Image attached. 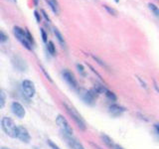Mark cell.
Masks as SVG:
<instances>
[{"label": "cell", "instance_id": "1", "mask_svg": "<svg viewBox=\"0 0 159 149\" xmlns=\"http://www.w3.org/2000/svg\"><path fill=\"white\" fill-rule=\"evenodd\" d=\"M1 125L3 131L7 134L8 136L12 137V138H16L17 137V128L18 126L15 124V122L12 120L11 118H9L7 116H5L2 118L1 120Z\"/></svg>", "mask_w": 159, "mask_h": 149}, {"label": "cell", "instance_id": "2", "mask_svg": "<svg viewBox=\"0 0 159 149\" xmlns=\"http://www.w3.org/2000/svg\"><path fill=\"white\" fill-rule=\"evenodd\" d=\"M64 106H66L67 111L69 112L70 115L72 116V118L75 120V122L77 123V125L79 126V128H80V129H82V130H86V128H87L86 122H84V120L83 119V117L81 116V114H80L74 107L70 106L67 102H65V103H64Z\"/></svg>", "mask_w": 159, "mask_h": 149}, {"label": "cell", "instance_id": "3", "mask_svg": "<svg viewBox=\"0 0 159 149\" xmlns=\"http://www.w3.org/2000/svg\"><path fill=\"white\" fill-rule=\"evenodd\" d=\"M13 32H14L15 37L17 38L18 41L21 43L25 48L28 50L32 49V46H31L32 44L28 41V39L26 37V31H25V30H23L22 28H20L18 26H15L13 28Z\"/></svg>", "mask_w": 159, "mask_h": 149}, {"label": "cell", "instance_id": "4", "mask_svg": "<svg viewBox=\"0 0 159 149\" xmlns=\"http://www.w3.org/2000/svg\"><path fill=\"white\" fill-rule=\"evenodd\" d=\"M56 123L58 124V126L61 129V131L63 134H67V135H73V128L70 125V123L68 120L65 118L63 115L59 114L56 118Z\"/></svg>", "mask_w": 159, "mask_h": 149}, {"label": "cell", "instance_id": "5", "mask_svg": "<svg viewBox=\"0 0 159 149\" xmlns=\"http://www.w3.org/2000/svg\"><path fill=\"white\" fill-rule=\"evenodd\" d=\"M22 89L24 94L27 97H33L35 96V93H36V88H35L34 84L29 81V79H25L22 82Z\"/></svg>", "mask_w": 159, "mask_h": 149}, {"label": "cell", "instance_id": "6", "mask_svg": "<svg viewBox=\"0 0 159 149\" xmlns=\"http://www.w3.org/2000/svg\"><path fill=\"white\" fill-rule=\"evenodd\" d=\"M20 141H22L24 143H29L30 142V134L28 132V130L23 126H18L17 128V137Z\"/></svg>", "mask_w": 159, "mask_h": 149}, {"label": "cell", "instance_id": "7", "mask_svg": "<svg viewBox=\"0 0 159 149\" xmlns=\"http://www.w3.org/2000/svg\"><path fill=\"white\" fill-rule=\"evenodd\" d=\"M63 78L68 83L69 86H71L73 88H78V83H77V79H75L74 74L68 71V70H64L63 71Z\"/></svg>", "mask_w": 159, "mask_h": 149}, {"label": "cell", "instance_id": "8", "mask_svg": "<svg viewBox=\"0 0 159 149\" xmlns=\"http://www.w3.org/2000/svg\"><path fill=\"white\" fill-rule=\"evenodd\" d=\"M11 109H12V112L15 114L16 116H18L19 118H23L26 114V111H25V108L23 107L22 104H20L19 102H14L11 104Z\"/></svg>", "mask_w": 159, "mask_h": 149}, {"label": "cell", "instance_id": "9", "mask_svg": "<svg viewBox=\"0 0 159 149\" xmlns=\"http://www.w3.org/2000/svg\"><path fill=\"white\" fill-rule=\"evenodd\" d=\"M82 97L88 104H91V106H93L96 102V93L93 91H84L82 93Z\"/></svg>", "mask_w": 159, "mask_h": 149}, {"label": "cell", "instance_id": "10", "mask_svg": "<svg viewBox=\"0 0 159 149\" xmlns=\"http://www.w3.org/2000/svg\"><path fill=\"white\" fill-rule=\"evenodd\" d=\"M63 135L66 138L67 142L72 147V149H84V147L82 145V143H80L78 140L73 138V135H67V134H63Z\"/></svg>", "mask_w": 159, "mask_h": 149}, {"label": "cell", "instance_id": "11", "mask_svg": "<svg viewBox=\"0 0 159 149\" xmlns=\"http://www.w3.org/2000/svg\"><path fill=\"white\" fill-rule=\"evenodd\" d=\"M13 64H14V67L16 68L17 70H19V71H26L27 69V65L26 63H25V61L20 57H14L13 59Z\"/></svg>", "mask_w": 159, "mask_h": 149}, {"label": "cell", "instance_id": "12", "mask_svg": "<svg viewBox=\"0 0 159 149\" xmlns=\"http://www.w3.org/2000/svg\"><path fill=\"white\" fill-rule=\"evenodd\" d=\"M108 111L112 116H118V115H121V114L125 111V109L120 106H117V104H112V106H109Z\"/></svg>", "mask_w": 159, "mask_h": 149}, {"label": "cell", "instance_id": "13", "mask_svg": "<svg viewBox=\"0 0 159 149\" xmlns=\"http://www.w3.org/2000/svg\"><path fill=\"white\" fill-rule=\"evenodd\" d=\"M54 34L56 35V38H57L58 41H59V43L61 44V46H63V47L66 46V42H65V39L63 37V35L61 34V32H60L57 28L54 29Z\"/></svg>", "mask_w": 159, "mask_h": 149}, {"label": "cell", "instance_id": "14", "mask_svg": "<svg viewBox=\"0 0 159 149\" xmlns=\"http://www.w3.org/2000/svg\"><path fill=\"white\" fill-rule=\"evenodd\" d=\"M47 49H48V52L52 55V56H54L55 54H56V47H55V45L52 41H49L47 43Z\"/></svg>", "mask_w": 159, "mask_h": 149}, {"label": "cell", "instance_id": "15", "mask_svg": "<svg viewBox=\"0 0 159 149\" xmlns=\"http://www.w3.org/2000/svg\"><path fill=\"white\" fill-rule=\"evenodd\" d=\"M102 139L103 140V142L107 144L108 147H114V144H113V141L111 137H108L107 135H102Z\"/></svg>", "mask_w": 159, "mask_h": 149}, {"label": "cell", "instance_id": "16", "mask_svg": "<svg viewBox=\"0 0 159 149\" xmlns=\"http://www.w3.org/2000/svg\"><path fill=\"white\" fill-rule=\"evenodd\" d=\"M46 2L48 3V5L50 6V8L52 9V11H53L55 14H58V13H59V5L53 3L52 1H50V0H46Z\"/></svg>", "mask_w": 159, "mask_h": 149}, {"label": "cell", "instance_id": "17", "mask_svg": "<svg viewBox=\"0 0 159 149\" xmlns=\"http://www.w3.org/2000/svg\"><path fill=\"white\" fill-rule=\"evenodd\" d=\"M148 7H149V9H150L151 11L154 13V15H155V16H159V9H158V7L156 6L155 4H153V3H148Z\"/></svg>", "mask_w": 159, "mask_h": 149}, {"label": "cell", "instance_id": "18", "mask_svg": "<svg viewBox=\"0 0 159 149\" xmlns=\"http://www.w3.org/2000/svg\"><path fill=\"white\" fill-rule=\"evenodd\" d=\"M104 93H106V96L108 99H111V102H116V97L112 92H109L107 89H104Z\"/></svg>", "mask_w": 159, "mask_h": 149}, {"label": "cell", "instance_id": "19", "mask_svg": "<svg viewBox=\"0 0 159 149\" xmlns=\"http://www.w3.org/2000/svg\"><path fill=\"white\" fill-rule=\"evenodd\" d=\"M8 40V36L3 31L0 30V43H5Z\"/></svg>", "mask_w": 159, "mask_h": 149}, {"label": "cell", "instance_id": "20", "mask_svg": "<svg viewBox=\"0 0 159 149\" xmlns=\"http://www.w3.org/2000/svg\"><path fill=\"white\" fill-rule=\"evenodd\" d=\"M103 7H104V9H106L109 14L113 15V16H116V10H114L113 8L107 6V5H103Z\"/></svg>", "mask_w": 159, "mask_h": 149}, {"label": "cell", "instance_id": "21", "mask_svg": "<svg viewBox=\"0 0 159 149\" xmlns=\"http://www.w3.org/2000/svg\"><path fill=\"white\" fill-rule=\"evenodd\" d=\"M4 104H5V96L3 93H0V109L4 106Z\"/></svg>", "mask_w": 159, "mask_h": 149}, {"label": "cell", "instance_id": "22", "mask_svg": "<svg viewBox=\"0 0 159 149\" xmlns=\"http://www.w3.org/2000/svg\"><path fill=\"white\" fill-rule=\"evenodd\" d=\"M77 69H78V71H79V73L80 74H82L83 76H84V68L83 67V65H81V64H78L77 65Z\"/></svg>", "mask_w": 159, "mask_h": 149}, {"label": "cell", "instance_id": "23", "mask_svg": "<svg viewBox=\"0 0 159 149\" xmlns=\"http://www.w3.org/2000/svg\"><path fill=\"white\" fill-rule=\"evenodd\" d=\"M48 144H49V146L50 147H51L52 149H61V148H60L58 145H57V144H55L53 141H51V140H48Z\"/></svg>", "mask_w": 159, "mask_h": 149}, {"label": "cell", "instance_id": "24", "mask_svg": "<svg viewBox=\"0 0 159 149\" xmlns=\"http://www.w3.org/2000/svg\"><path fill=\"white\" fill-rule=\"evenodd\" d=\"M41 34H42L43 42L47 43V38H48V36H47V34H46V32H45V30H44V29H41Z\"/></svg>", "mask_w": 159, "mask_h": 149}, {"label": "cell", "instance_id": "25", "mask_svg": "<svg viewBox=\"0 0 159 149\" xmlns=\"http://www.w3.org/2000/svg\"><path fill=\"white\" fill-rule=\"evenodd\" d=\"M34 15H35V18H36V20H37V22L38 23H40L41 22V15H40V13L38 12V11H36V10H35L34 11Z\"/></svg>", "mask_w": 159, "mask_h": 149}, {"label": "cell", "instance_id": "26", "mask_svg": "<svg viewBox=\"0 0 159 149\" xmlns=\"http://www.w3.org/2000/svg\"><path fill=\"white\" fill-rule=\"evenodd\" d=\"M26 37H27V39H28V41L30 42V43H33V37H32V35H31V33H30L28 30L26 31Z\"/></svg>", "mask_w": 159, "mask_h": 149}, {"label": "cell", "instance_id": "27", "mask_svg": "<svg viewBox=\"0 0 159 149\" xmlns=\"http://www.w3.org/2000/svg\"><path fill=\"white\" fill-rule=\"evenodd\" d=\"M41 12H42V14H43V16L45 17V19H46V20H47V21H48V22H50V18H49V16H48V15H47V13H46V12H45V11H44V10H42V11H41Z\"/></svg>", "mask_w": 159, "mask_h": 149}, {"label": "cell", "instance_id": "28", "mask_svg": "<svg viewBox=\"0 0 159 149\" xmlns=\"http://www.w3.org/2000/svg\"><path fill=\"white\" fill-rule=\"evenodd\" d=\"M114 149H123L121 146H119V145H114Z\"/></svg>", "mask_w": 159, "mask_h": 149}, {"label": "cell", "instance_id": "29", "mask_svg": "<svg viewBox=\"0 0 159 149\" xmlns=\"http://www.w3.org/2000/svg\"><path fill=\"white\" fill-rule=\"evenodd\" d=\"M0 149H10V148H8V147H2V148H0Z\"/></svg>", "mask_w": 159, "mask_h": 149}, {"label": "cell", "instance_id": "30", "mask_svg": "<svg viewBox=\"0 0 159 149\" xmlns=\"http://www.w3.org/2000/svg\"><path fill=\"white\" fill-rule=\"evenodd\" d=\"M34 1H35V5H37V1H38V0H34Z\"/></svg>", "mask_w": 159, "mask_h": 149}, {"label": "cell", "instance_id": "31", "mask_svg": "<svg viewBox=\"0 0 159 149\" xmlns=\"http://www.w3.org/2000/svg\"><path fill=\"white\" fill-rule=\"evenodd\" d=\"M114 1H116V3H118V2H119V0H114Z\"/></svg>", "mask_w": 159, "mask_h": 149}, {"label": "cell", "instance_id": "32", "mask_svg": "<svg viewBox=\"0 0 159 149\" xmlns=\"http://www.w3.org/2000/svg\"><path fill=\"white\" fill-rule=\"evenodd\" d=\"M13 1H16V0H13Z\"/></svg>", "mask_w": 159, "mask_h": 149}]
</instances>
